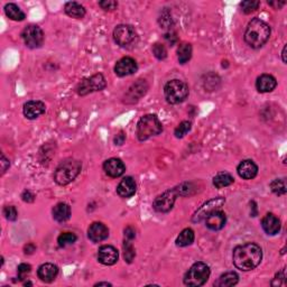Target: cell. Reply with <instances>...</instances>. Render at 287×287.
Returning a JSON list of instances; mask_svg holds the SVG:
<instances>
[{"mask_svg": "<svg viewBox=\"0 0 287 287\" xmlns=\"http://www.w3.org/2000/svg\"><path fill=\"white\" fill-rule=\"evenodd\" d=\"M136 188H137V185H136L135 179L130 176H127L117 186V193L124 199H128V197H131L135 194Z\"/></svg>", "mask_w": 287, "mask_h": 287, "instance_id": "22", "label": "cell"}, {"mask_svg": "<svg viewBox=\"0 0 287 287\" xmlns=\"http://www.w3.org/2000/svg\"><path fill=\"white\" fill-rule=\"evenodd\" d=\"M57 274H59V268L56 265L51 263L41 265L37 271L38 278L44 283H52L56 278Z\"/></svg>", "mask_w": 287, "mask_h": 287, "instance_id": "20", "label": "cell"}, {"mask_svg": "<svg viewBox=\"0 0 287 287\" xmlns=\"http://www.w3.org/2000/svg\"><path fill=\"white\" fill-rule=\"evenodd\" d=\"M0 163H1V175L5 174V172L7 171V168L9 167V160L6 159L5 155L1 154V160H0Z\"/></svg>", "mask_w": 287, "mask_h": 287, "instance_id": "41", "label": "cell"}, {"mask_svg": "<svg viewBox=\"0 0 287 287\" xmlns=\"http://www.w3.org/2000/svg\"><path fill=\"white\" fill-rule=\"evenodd\" d=\"M271 191L275 193V194L284 195L287 191L285 178L274 179V181L271 183Z\"/></svg>", "mask_w": 287, "mask_h": 287, "instance_id": "32", "label": "cell"}, {"mask_svg": "<svg viewBox=\"0 0 287 287\" xmlns=\"http://www.w3.org/2000/svg\"><path fill=\"white\" fill-rule=\"evenodd\" d=\"M53 218L54 220L57 222H65L71 218V207L69 204L66 203H57L55 207H53Z\"/></svg>", "mask_w": 287, "mask_h": 287, "instance_id": "24", "label": "cell"}, {"mask_svg": "<svg viewBox=\"0 0 287 287\" xmlns=\"http://www.w3.org/2000/svg\"><path fill=\"white\" fill-rule=\"evenodd\" d=\"M46 110V106L44 102L42 101H38V100H36V101H28L24 105V116L27 118V119H36V118H38L39 116H42L43 113L45 112Z\"/></svg>", "mask_w": 287, "mask_h": 287, "instance_id": "16", "label": "cell"}, {"mask_svg": "<svg viewBox=\"0 0 287 287\" xmlns=\"http://www.w3.org/2000/svg\"><path fill=\"white\" fill-rule=\"evenodd\" d=\"M192 57V46L189 43H182L177 48V59L181 64L189 62Z\"/></svg>", "mask_w": 287, "mask_h": 287, "instance_id": "30", "label": "cell"}, {"mask_svg": "<svg viewBox=\"0 0 287 287\" xmlns=\"http://www.w3.org/2000/svg\"><path fill=\"white\" fill-rule=\"evenodd\" d=\"M31 269H32L31 265H28V264H20L19 266H18V268H17L18 278H19L20 281H21V279H24L25 276H26L27 274H30Z\"/></svg>", "mask_w": 287, "mask_h": 287, "instance_id": "40", "label": "cell"}, {"mask_svg": "<svg viewBox=\"0 0 287 287\" xmlns=\"http://www.w3.org/2000/svg\"><path fill=\"white\" fill-rule=\"evenodd\" d=\"M106 79L102 74H95L92 77L83 79L77 87V92L80 96H87L95 91H101L106 88Z\"/></svg>", "mask_w": 287, "mask_h": 287, "instance_id": "8", "label": "cell"}, {"mask_svg": "<svg viewBox=\"0 0 287 287\" xmlns=\"http://www.w3.org/2000/svg\"><path fill=\"white\" fill-rule=\"evenodd\" d=\"M64 12H65L67 16L72 18H78V19H81V18L85 16L84 7L75 1L66 2L65 7H64Z\"/></svg>", "mask_w": 287, "mask_h": 287, "instance_id": "26", "label": "cell"}, {"mask_svg": "<svg viewBox=\"0 0 287 287\" xmlns=\"http://www.w3.org/2000/svg\"><path fill=\"white\" fill-rule=\"evenodd\" d=\"M179 195V192L177 188L173 190H168V191H165L163 194L157 196L155 201H154L153 207L155 211L160 213H166L168 211L173 209L175 200Z\"/></svg>", "mask_w": 287, "mask_h": 287, "instance_id": "9", "label": "cell"}, {"mask_svg": "<svg viewBox=\"0 0 287 287\" xmlns=\"http://www.w3.org/2000/svg\"><path fill=\"white\" fill-rule=\"evenodd\" d=\"M191 128H192V124L190 123V121H182V123L177 126L176 129H175L174 131L175 137L183 138L190 130H191Z\"/></svg>", "mask_w": 287, "mask_h": 287, "instance_id": "35", "label": "cell"}, {"mask_svg": "<svg viewBox=\"0 0 287 287\" xmlns=\"http://www.w3.org/2000/svg\"><path fill=\"white\" fill-rule=\"evenodd\" d=\"M210 268L202 261H197L189 269L184 276V284L186 286L199 287L206 284L210 277Z\"/></svg>", "mask_w": 287, "mask_h": 287, "instance_id": "5", "label": "cell"}, {"mask_svg": "<svg viewBox=\"0 0 287 287\" xmlns=\"http://www.w3.org/2000/svg\"><path fill=\"white\" fill-rule=\"evenodd\" d=\"M119 254L112 246H102L98 251V260L105 266H112L118 261Z\"/></svg>", "mask_w": 287, "mask_h": 287, "instance_id": "13", "label": "cell"}, {"mask_svg": "<svg viewBox=\"0 0 287 287\" xmlns=\"http://www.w3.org/2000/svg\"><path fill=\"white\" fill-rule=\"evenodd\" d=\"M138 66L137 63L134 59L131 57L126 56L119 60L114 66V72L118 77H127V75H131L137 72Z\"/></svg>", "mask_w": 287, "mask_h": 287, "instance_id": "12", "label": "cell"}, {"mask_svg": "<svg viewBox=\"0 0 287 287\" xmlns=\"http://www.w3.org/2000/svg\"><path fill=\"white\" fill-rule=\"evenodd\" d=\"M103 171L108 176L117 178L125 173L126 166L123 160L119 159H109L103 164Z\"/></svg>", "mask_w": 287, "mask_h": 287, "instance_id": "14", "label": "cell"}, {"mask_svg": "<svg viewBox=\"0 0 287 287\" xmlns=\"http://www.w3.org/2000/svg\"><path fill=\"white\" fill-rule=\"evenodd\" d=\"M225 202V200L223 197H215V199H212L210 201H207L203 204L200 209H197L195 211V213L193 214L192 217V221L193 222H201L202 220H206V218L207 215L211 214L214 211L220 210L223 204Z\"/></svg>", "mask_w": 287, "mask_h": 287, "instance_id": "11", "label": "cell"}, {"mask_svg": "<svg viewBox=\"0 0 287 287\" xmlns=\"http://www.w3.org/2000/svg\"><path fill=\"white\" fill-rule=\"evenodd\" d=\"M193 241H194V231H193L192 229L186 228L179 233L176 238V246L188 247L190 245H192Z\"/></svg>", "mask_w": 287, "mask_h": 287, "instance_id": "29", "label": "cell"}, {"mask_svg": "<svg viewBox=\"0 0 287 287\" xmlns=\"http://www.w3.org/2000/svg\"><path fill=\"white\" fill-rule=\"evenodd\" d=\"M77 239H78V237L75 236L74 233L63 232V233H61V235L59 236V238H57V242H59L60 247L64 248V247H66V246L73 245V243L77 241Z\"/></svg>", "mask_w": 287, "mask_h": 287, "instance_id": "31", "label": "cell"}, {"mask_svg": "<svg viewBox=\"0 0 287 287\" xmlns=\"http://www.w3.org/2000/svg\"><path fill=\"white\" fill-rule=\"evenodd\" d=\"M268 3L271 6L274 7L275 9H281L282 7L285 5V1H271V2H268Z\"/></svg>", "mask_w": 287, "mask_h": 287, "instance_id": "45", "label": "cell"}, {"mask_svg": "<svg viewBox=\"0 0 287 287\" xmlns=\"http://www.w3.org/2000/svg\"><path fill=\"white\" fill-rule=\"evenodd\" d=\"M82 165L79 160L66 159L57 166L54 173V181L59 185H67L73 182L81 172Z\"/></svg>", "mask_w": 287, "mask_h": 287, "instance_id": "3", "label": "cell"}, {"mask_svg": "<svg viewBox=\"0 0 287 287\" xmlns=\"http://www.w3.org/2000/svg\"><path fill=\"white\" fill-rule=\"evenodd\" d=\"M21 37L24 39L25 45L30 48H41L44 42V33H43L42 28L36 25H30L25 28L21 33Z\"/></svg>", "mask_w": 287, "mask_h": 287, "instance_id": "10", "label": "cell"}, {"mask_svg": "<svg viewBox=\"0 0 287 287\" xmlns=\"http://www.w3.org/2000/svg\"><path fill=\"white\" fill-rule=\"evenodd\" d=\"M147 91V84L145 81L139 80L137 83L132 84V87L128 90L127 95L125 96L126 103H134L138 101L139 98L145 95Z\"/></svg>", "mask_w": 287, "mask_h": 287, "instance_id": "19", "label": "cell"}, {"mask_svg": "<svg viewBox=\"0 0 287 287\" xmlns=\"http://www.w3.org/2000/svg\"><path fill=\"white\" fill-rule=\"evenodd\" d=\"M276 85H277L276 79L269 74L260 75L256 81V88L260 93L271 92L276 88Z\"/></svg>", "mask_w": 287, "mask_h": 287, "instance_id": "23", "label": "cell"}, {"mask_svg": "<svg viewBox=\"0 0 287 287\" xmlns=\"http://www.w3.org/2000/svg\"><path fill=\"white\" fill-rule=\"evenodd\" d=\"M225 222H227L225 214L220 210L214 211L206 218V225L213 231L221 230L225 225Z\"/></svg>", "mask_w": 287, "mask_h": 287, "instance_id": "18", "label": "cell"}, {"mask_svg": "<svg viewBox=\"0 0 287 287\" xmlns=\"http://www.w3.org/2000/svg\"><path fill=\"white\" fill-rule=\"evenodd\" d=\"M285 269H282L281 271L277 272L275 276V278L272 279L271 286H284L285 285Z\"/></svg>", "mask_w": 287, "mask_h": 287, "instance_id": "38", "label": "cell"}, {"mask_svg": "<svg viewBox=\"0 0 287 287\" xmlns=\"http://www.w3.org/2000/svg\"><path fill=\"white\" fill-rule=\"evenodd\" d=\"M96 286H111V284L107 282H100V283H96Z\"/></svg>", "mask_w": 287, "mask_h": 287, "instance_id": "47", "label": "cell"}, {"mask_svg": "<svg viewBox=\"0 0 287 287\" xmlns=\"http://www.w3.org/2000/svg\"><path fill=\"white\" fill-rule=\"evenodd\" d=\"M113 39L121 48H129L137 42V33L130 25H119L114 28Z\"/></svg>", "mask_w": 287, "mask_h": 287, "instance_id": "7", "label": "cell"}, {"mask_svg": "<svg viewBox=\"0 0 287 287\" xmlns=\"http://www.w3.org/2000/svg\"><path fill=\"white\" fill-rule=\"evenodd\" d=\"M89 239L93 242H100L109 237V229L101 222H93L88 230Z\"/></svg>", "mask_w": 287, "mask_h": 287, "instance_id": "15", "label": "cell"}, {"mask_svg": "<svg viewBox=\"0 0 287 287\" xmlns=\"http://www.w3.org/2000/svg\"><path fill=\"white\" fill-rule=\"evenodd\" d=\"M261 227H263L264 231L266 232L267 235L275 236L281 231V220H279L275 214L268 213L265 215L263 220H261Z\"/></svg>", "mask_w": 287, "mask_h": 287, "instance_id": "17", "label": "cell"}, {"mask_svg": "<svg viewBox=\"0 0 287 287\" xmlns=\"http://www.w3.org/2000/svg\"><path fill=\"white\" fill-rule=\"evenodd\" d=\"M99 6L103 10H106V12H111V10H114L117 8L118 2L114 1V0H105V1H100Z\"/></svg>", "mask_w": 287, "mask_h": 287, "instance_id": "39", "label": "cell"}, {"mask_svg": "<svg viewBox=\"0 0 287 287\" xmlns=\"http://www.w3.org/2000/svg\"><path fill=\"white\" fill-rule=\"evenodd\" d=\"M282 55H283V62L286 63V46H284V48H283V52H282Z\"/></svg>", "mask_w": 287, "mask_h": 287, "instance_id": "48", "label": "cell"}, {"mask_svg": "<svg viewBox=\"0 0 287 287\" xmlns=\"http://www.w3.org/2000/svg\"><path fill=\"white\" fill-rule=\"evenodd\" d=\"M271 37V27L259 18H254L247 26L245 42L251 48H260Z\"/></svg>", "mask_w": 287, "mask_h": 287, "instance_id": "2", "label": "cell"}, {"mask_svg": "<svg viewBox=\"0 0 287 287\" xmlns=\"http://www.w3.org/2000/svg\"><path fill=\"white\" fill-rule=\"evenodd\" d=\"M259 6L260 1H258V0H246V1H242L240 3V7H241L242 12L245 14H251L256 12Z\"/></svg>", "mask_w": 287, "mask_h": 287, "instance_id": "33", "label": "cell"}, {"mask_svg": "<svg viewBox=\"0 0 287 287\" xmlns=\"http://www.w3.org/2000/svg\"><path fill=\"white\" fill-rule=\"evenodd\" d=\"M263 251L257 243L248 242L233 249L232 260L235 266L242 271H249L260 264Z\"/></svg>", "mask_w": 287, "mask_h": 287, "instance_id": "1", "label": "cell"}, {"mask_svg": "<svg viewBox=\"0 0 287 287\" xmlns=\"http://www.w3.org/2000/svg\"><path fill=\"white\" fill-rule=\"evenodd\" d=\"M136 256V253H135V249L134 247H132L130 240H125L124 242V257L127 263L130 264L132 260H134V258Z\"/></svg>", "mask_w": 287, "mask_h": 287, "instance_id": "34", "label": "cell"}, {"mask_svg": "<svg viewBox=\"0 0 287 287\" xmlns=\"http://www.w3.org/2000/svg\"><path fill=\"white\" fill-rule=\"evenodd\" d=\"M125 139H126V135L121 131L116 136V137H114V144H116V145H123L125 143Z\"/></svg>", "mask_w": 287, "mask_h": 287, "instance_id": "43", "label": "cell"}, {"mask_svg": "<svg viewBox=\"0 0 287 287\" xmlns=\"http://www.w3.org/2000/svg\"><path fill=\"white\" fill-rule=\"evenodd\" d=\"M233 182H235V178L232 177L231 174L227 173V172H221V173H218L213 177V185L217 189L227 188V186L231 185Z\"/></svg>", "mask_w": 287, "mask_h": 287, "instance_id": "27", "label": "cell"}, {"mask_svg": "<svg viewBox=\"0 0 287 287\" xmlns=\"http://www.w3.org/2000/svg\"><path fill=\"white\" fill-rule=\"evenodd\" d=\"M153 53L159 60H164L167 56L166 48H165L163 44H159V43H156V44L153 45Z\"/></svg>", "mask_w": 287, "mask_h": 287, "instance_id": "36", "label": "cell"}, {"mask_svg": "<svg viewBox=\"0 0 287 287\" xmlns=\"http://www.w3.org/2000/svg\"><path fill=\"white\" fill-rule=\"evenodd\" d=\"M136 237V233L135 230L130 227H128L127 229L125 230V238L127 240H132Z\"/></svg>", "mask_w": 287, "mask_h": 287, "instance_id": "42", "label": "cell"}, {"mask_svg": "<svg viewBox=\"0 0 287 287\" xmlns=\"http://www.w3.org/2000/svg\"><path fill=\"white\" fill-rule=\"evenodd\" d=\"M21 197H23V200L25 201V202H33L35 196H34V194H32L31 191H24Z\"/></svg>", "mask_w": 287, "mask_h": 287, "instance_id": "44", "label": "cell"}, {"mask_svg": "<svg viewBox=\"0 0 287 287\" xmlns=\"http://www.w3.org/2000/svg\"><path fill=\"white\" fill-rule=\"evenodd\" d=\"M239 276L235 271H228L222 274L218 281L214 283V286L217 287H231L238 284Z\"/></svg>", "mask_w": 287, "mask_h": 287, "instance_id": "25", "label": "cell"}, {"mask_svg": "<svg viewBox=\"0 0 287 287\" xmlns=\"http://www.w3.org/2000/svg\"><path fill=\"white\" fill-rule=\"evenodd\" d=\"M237 171H238L239 176L241 178L253 179L256 177V175L258 173V167L253 160L246 159V160H242L241 163L238 165Z\"/></svg>", "mask_w": 287, "mask_h": 287, "instance_id": "21", "label": "cell"}, {"mask_svg": "<svg viewBox=\"0 0 287 287\" xmlns=\"http://www.w3.org/2000/svg\"><path fill=\"white\" fill-rule=\"evenodd\" d=\"M165 99L171 105H177L184 101L189 96V87L181 80H172L167 82L164 88Z\"/></svg>", "mask_w": 287, "mask_h": 287, "instance_id": "6", "label": "cell"}, {"mask_svg": "<svg viewBox=\"0 0 287 287\" xmlns=\"http://www.w3.org/2000/svg\"><path fill=\"white\" fill-rule=\"evenodd\" d=\"M163 131V125L155 114H146L137 124V137L141 142L147 141Z\"/></svg>", "mask_w": 287, "mask_h": 287, "instance_id": "4", "label": "cell"}, {"mask_svg": "<svg viewBox=\"0 0 287 287\" xmlns=\"http://www.w3.org/2000/svg\"><path fill=\"white\" fill-rule=\"evenodd\" d=\"M3 215H5V218L7 219V220L9 221H15L17 219V210L15 207L13 206H7L3 207Z\"/></svg>", "mask_w": 287, "mask_h": 287, "instance_id": "37", "label": "cell"}, {"mask_svg": "<svg viewBox=\"0 0 287 287\" xmlns=\"http://www.w3.org/2000/svg\"><path fill=\"white\" fill-rule=\"evenodd\" d=\"M5 13L10 19L15 21H21L26 17L23 10H21L17 5H15V3H7L5 6Z\"/></svg>", "mask_w": 287, "mask_h": 287, "instance_id": "28", "label": "cell"}, {"mask_svg": "<svg viewBox=\"0 0 287 287\" xmlns=\"http://www.w3.org/2000/svg\"><path fill=\"white\" fill-rule=\"evenodd\" d=\"M35 250H36V247L33 245V243H30V245L25 247V254H33Z\"/></svg>", "mask_w": 287, "mask_h": 287, "instance_id": "46", "label": "cell"}]
</instances>
